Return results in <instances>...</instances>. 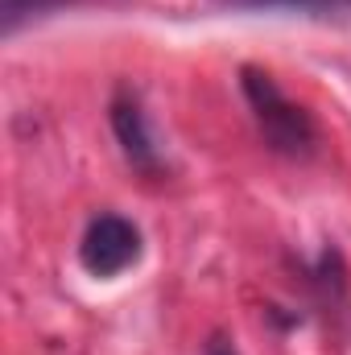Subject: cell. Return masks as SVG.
Listing matches in <instances>:
<instances>
[{
	"instance_id": "obj_1",
	"label": "cell",
	"mask_w": 351,
	"mask_h": 355,
	"mask_svg": "<svg viewBox=\"0 0 351 355\" xmlns=\"http://www.w3.org/2000/svg\"><path fill=\"white\" fill-rule=\"evenodd\" d=\"M240 87H244V99L261 124L264 141L285 153V157H306L314 149V124L306 116V107H298L285 91L273 83V75H264L257 67H244L240 71Z\"/></svg>"
},
{
	"instance_id": "obj_2",
	"label": "cell",
	"mask_w": 351,
	"mask_h": 355,
	"mask_svg": "<svg viewBox=\"0 0 351 355\" xmlns=\"http://www.w3.org/2000/svg\"><path fill=\"white\" fill-rule=\"evenodd\" d=\"M79 261L91 277H116L141 261V232L124 215H95L83 232Z\"/></svg>"
},
{
	"instance_id": "obj_3",
	"label": "cell",
	"mask_w": 351,
	"mask_h": 355,
	"mask_svg": "<svg viewBox=\"0 0 351 355\" xmlns=\"http://www.w3.org/2000/svg\"><path fill=\"white\" fill-rule=\"evenodd\" d=\"M112 132H116L124 157H128L137 170H145V174H157V170H162L157 137H153V128H149V120H145V107H141V99H137L132 91H120V95L112 99Z\"/></svg>"
},
{
	"instance_id": "obj_4",
	"label": "cell",
	"mask_w": 351,
	"mask_h": 355,
	"mask_svg": "<svg viewBox=\"0 0 351 355\" xmlns=\"http://www.w3.org/2000/svg\"><path fill=\"white\" fill-rule=\"evenodd\" d=\"M232 8H281V12H306V17H331L351 12V0H223Z\"/></svg>"
},
{
	"instance_id": "obj_5",
	"label": "cell",
	"mask_w": 351,
	"mask_h": 355,
	"mask_svg": "<svg viewBox=\"0 0 351 355\" xmlns=\"http://www.w3.org/2000/svg\"><path fill=\"white\" fill-rule=\"evenodd\" d=\"M0 4H4V21L12 25L25 8H46V4H58V0H0Z\"/></svg>"
},
{
	"instance_id": "obj_6",
	"label": "cell",
	"mask_w": 351,
	"mask_h": 355,
	"mask_svg": "<svg viewBox=\"0 0 351 355\" xmlns=\"http://www.w3.org/2000/svg\"><path fill=\"white\" fill-rule=\"evenodd\" d=\"M207 355H236V347H232L228 339H219V335H215V339L207 343Z\"/></svg>"
}]
</instances>
